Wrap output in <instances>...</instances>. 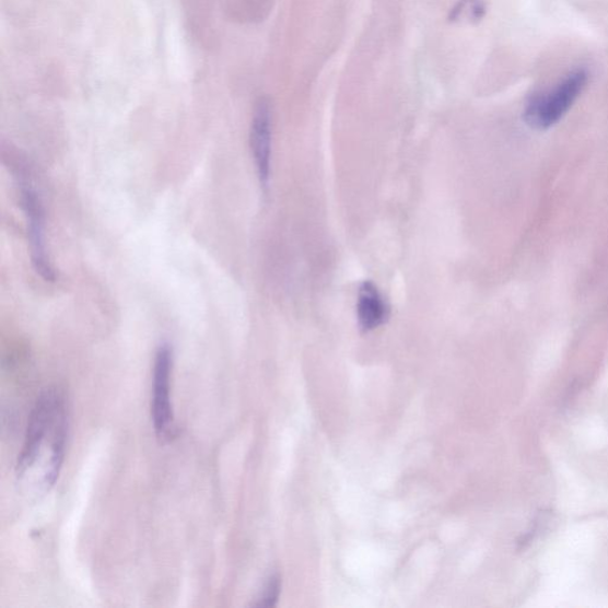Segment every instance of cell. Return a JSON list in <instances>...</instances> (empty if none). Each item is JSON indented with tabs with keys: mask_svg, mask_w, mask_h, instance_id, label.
Instances as JSON below:
<instances>
[{
	"mask_svg": "<svg viewBox=\"0 0 608 608\" xmlns=\"http://www.w3.org/2000/svg\"><path fill=\"white\" fill-rule=\"evenodd\" d=\"M68 435L66 397L58 388L40 393L27 422L16 477L22 491L43 495L57 483Z\"/></svg>",
	"mask_w": 608,
	"mask_h": 608,
	"instance_id": "cell-1",
	"label": "cell"
},
{
	"mask_svg": "<svg viewBox=\"0 0 608 608\" xmlns=\"http://www.w3.org/2000/svg\"><path fill=\"white\" fill-rule=\"evenodd\" d=\"M586 69H575L556 86L531 96L524 108V120L536 130H548L566 115L588 84Z\"/></svg>",
	"mask_w": 608,
	"mask_h": 608,
	"instance_id": "cell-2",
	"label": "cell"
},
{
	"mask_svg": "<svg viewBox=\"0 0 608 608\" xmlns=\"http://www.w3.org/2000/svg\"><path fill=\"white\" fill-rule=\"evenodd\" d=\"M173 352L167 343L157 349L152 371L151 418L157 437L162 441L174 436L175 423L171 398Z\"/></svg>",
	"mask_w": 608,
	"mask_h": 608,
	"instance_id": "cell-3",
	"label": "cell"
},
{
	"mask_svg": "<svg viewBox=\"0 0 608 608\" xmlns=\"http://www.w3.org/2000/svg\"><path fill=\"white\" fill-rule=\"evenodd\" d=\"M22 206L27 221V242L31 245L33 267L46 282H54L55 271L46 243L44 204L37 191L31 185L24 184L22 186Z\"/></svg>",
	"mask_w": 608,
	"mask_h": 608,
	"instance_id": "cell-4",
	"label": "cell"
},
{
	"mask_svg": "<svg viewBox=\"0 0 608 608\" xmlns=\"http://www.w3.org/2000/svg\"><path fill=\"white\" fill-rule=\"evenodd\" d=\"M272 110L270 102H257L252 126V149L262 187H268L271 172Z\"/></svg>",
	"mask_w": 608,
	"mask_h": 608,
	"instance_id": "cell-5",
	"label": "cell"
},
{
	"mask_svg": "<svg viewBox=\"0 0 608 608\" xmlns=\"http://www.w3.org/2000/svg\"><path fill=\"white\" fill-rule=\"evenodd\" d=\"M390 307L375 283L364 282L359 288L356 317L363 331H371L388 321Z\"/></svg>",
	"mask_w": 608,
	"mask_h": 608,
	"instance_id": "cell-6",
	"label": "cell"
},
{
	"mask_svg": "<svg viewBox=\"0 0 608 608\" xmlns=\"http://www.w3.org/2000/svg\"><path fill=\"white\" fill-rule=\"evenodd\" d=\"M279 593H280V578L273 576L270 578V582L265 593H262V596L260 597L259 601L256 605L262 607L273 606L276 600H278L279 598Z\"/></svg>",
	"mask_w": 608,
	"mask_h": 608,
	"instance_id": "cell-7",
	"label": "cell"
}]
</instances>
